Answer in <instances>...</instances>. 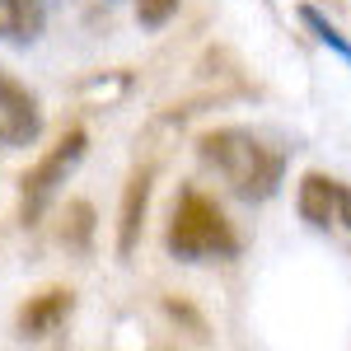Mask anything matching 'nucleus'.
<instances>
[{
    "label": "nucleus",
    "instance_id": "1",
    "mask_svg": "<svg viewBox=\"0 0 351 351\" xmlns=\"http://www.w3.org/2000/svg\"><path fill=\"white\" fill-rule=\"evenodd\" d=\"M197 160L239 202H271L286 183L291 150L267 141V136L248 132V127H216V132L197 136Z\"/></svg>",
    "mask_w": 351,
    "mask_h": 351
},
{
    "label": "nucleus",
    "instance_id": "2",
    "mask_svg": "<svg viewBox=\"0 0 351 351\" xmlns=\"http://www.w3.org/2000/svg\"><path fill=\"white\" fill-rule=\"evenodd\" d=\"M164 248L173 263H230L239 258V230L206 192L183 188L173 202V216L164 225Z\"/></svg>",
    "mask_w": 351,
    "mask_h": 351
},
{
    "label": "nucleus",
    "instance_id": "3",
    "mask_svg": "<svg viewBox=\"0 0 351 351\" xmlns=\"http://www.w3.org/2000/svg\"><path fill=\"white\" fill-rule=\"evenodd\" d=\"M84 150H89V132H84V127H71V132L61 136L52 150L19 178V216H24V225H38V220H43V211L52 206V197L61 192V183L80 169Z\"/></svg>",
    "mask_w": 351,
    "mask_h": 351
},
{
    "label": "nucleus",
    "instance_id": "4",
    "mask_svg": "<svg viewBox=\"0 0 351 351\" xmlns=\"http://www.w3.org/2000/svg\"><path fill=\"white\" fill-rule=\"evenodd\" d=\"M38 136H43L38 94L0 66V150H28Z\"/></svg>",
    "mask_w": 351,
    "mask_h": 351
},
{
    "label": "nucleus",
    "instance_id": "5",
    "mask_svg": "<svg viewBox=\"0 0 351 351\" xmlns=\"http://www.w3.org/2000/svg\"><path fill=\"white\" fill-rule=\"evenodd\" d=\"M295 211L314 230H328V225L351 230V188L337 183V178H328V173H304L300 192H295Z\"/></svg>",
    "mask_w": 351,
    "mask_h": 351
},
{
    "label": "nucleus",
    "instance_id": "6",
    "mask_svg": "<svg viewBox=\"0 0 351 351\" xmlns=\"http://www.w3.org/2000/svg\"><path fill=\"white\" fill-rule=\"evenodd\" d=\"M71 314H75V291H71V286H47V291H38V295L19 309L14 328H19L24 342H38V337L61 332Z\"/></svg>",
    "mask_w": 351,
    "mask_h": 351
},
{
    "label": "nucleus",
    "instance_id": "7",
    "mask_svg": "<svg viewBox=\"0 0 351 351\" xmlns=\"http://www.w3.org/2000/svg\"><path fill=\"white\" fill-rule=\"evenodd\" d=\"M150 192H155V169H136L122 192V211H117V258H132L141 230H145V211H150Z\"/></svg>",
    "mask_w": 351,
    "mask_h": 351
},
{
    "label": "nucleus",
    "instance_id": "8",
    "mask_svg": "<svg viewBox=\"0 0 351 351\" xmlns=\"http://www.w3.org/2000/svg\"><path fill=\"white\" fill-rule=\"evenodd\" d=\"M47 28V0H0V43L28 47Z\"/></svg>",
    "mask_w": 351,
    "mask_h": 351
},
{
    "label": "nucleus",
    "instance_id": "9",
    "mask_svg": "<svg viewBox=\"0 0 351 351\" xmlns=\"http://www.w3.org/2000/svg\"><path fill=\"white\" fill-rule=\"evenodd\" d=\"M300 24L309 28V33L324 43L328 52H337V56H342V61L351 66V43H347V33H337V24H332V19H324L314 5H300Z\"/></svg>",
    "mask_w": 351,
    "mask_h": 351
},
{
    "label": "nucleus",
    "instance_id": "10",
    "mask_svg": "<svg viewBox=\"0 0 351 351\" xmlns=\"http://www.w3.org/2000/svg\"><path fill=\"white\" fill-rule=\"evenodd\" d=\"M66 225H61V243H66V248H89V239H94V206H89V202H71V206H66Z\"/></svg>",
    "mask_w": 351,
    "mask_h": 351
},
{
    "label": "nucleus",
    "instance_id": "11",
    "mask_svg": "<svg viewBox=\"0 0 351 351\" xmlns=\"http://www.w3.org/2000/svg\"><path fill=\"white\" fill-rule=\"evenodd\" d=\"M132 5H136V24L145 28V33H160L178 14V0H132Z\"/></svg>",
    "mask_w": 351,
    "mask_h": 351
},
{
    "label": "nucleus",
    "instance_id": "12",
    "mask_svg": "<svg viewBox=\"0 0 351 351\" xmlns=\"http://www.w3.org/2000/svg\"><path fill=\"white\" fill-rule=\"evenodd\" d=\"M94 5H104V10H108V5H117V0H94Z\"/></svg>",
    "mask_w": 351,
    "mask_h": 351
}]
</instances>
